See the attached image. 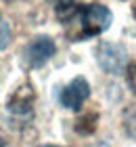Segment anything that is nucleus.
<instances>
[{
    "mask_svg": "<svg viewBox=\"0 0 136 147\" xmlns=\"http://www.w3.org/2000/svg\"><path fill=\"white\" fill-rule=\"evenodd\" d=\"M111 21H113L111 11L105 4L92 2V4H76L73 13L63 21V25L67 28V36L73 42H80V40L107 32Z\"/></svg>",
    "mask_w": 136,
    "mask_h": 147,
    "instance_id": "nucleus-1",
    "label": "nucleus"
},
{
    "mask_svg": "<svg viewBox=\"0 0 136 147\" xmlns=\"http://www.w3.org/2000/svg\"><path fill=\"white\" fill-rule=\"evenodd\" d=\"M96 61L105 74L117 76V74H121L128 67V51L119 42H107V40H103L96 46Z\"/></svg>",
    "mask_w": 136,
    "mask_h": 147,
    "instance_id": "nucleus-2",
    "label": "nucleus"
},
{
    "mask_svg": "<svg viewBox=\"0 0 136 147\" xmlns=\"http://www.w3.org/2000/svg\"><path fill=\"white\" fill-rule=\"evenodd\" d=\"M57 53V44L48 36H38L33 38L23 51V63L29 69H40L42 65H46L52 59V55Z\"/></svg>",
    "mask_w": 136,
    "mask_h": 147,
    "instance_id": "nucleus-3",
    "label": "nucleus"
},
{
    "mask_svg": "<svg viewBox=\"0 0 136 147\" xmlns=\"http://www.w3.org/2000/svg\"><path fill=\"white\" fill-rule=\"evenodd\" d=\"M88 97H90V84H88V80L84 76H78L61 90L59 101H61L63 107L71 109V111H78L82 105L86 103Z\"/></svg>",
    "mask_w": 136,
    "mask_h": 147,
    "instance_id": "nucleus-4",
    "label": "nucleus"
},
{
    "mask_svg": "<svg viewBox=\"0 0 136 147\" xmlns=\"http://www.w3.org/2000/svg\"><path fill=\"white\" fill-rule=\"evenodd\" d=\"M33 99H36V92H33V86L29 82L21 84L19 88L11 95L9 103H6V109H9L13 116L25 118L31 116V107H33Z\"/></svg>",
    "mask_w": 136,
    "mask_h": 147,
    "instance_id": "nucleus-5",
    "label": "nucleus"
},
{
    "mask_svg": "<svg viewBox=\"0 0 136 147\" xmlns=\"http://www.w3.org/2000/svg\"><path fill=\"white\" fill-rule=\"evenodd\" d=\"M96 124H98V113H84L78 122H76V132L78 135H84V137H90L94 130H96Z\"/></svg>",
    "mask_w": 136,
    "mask_h": 147,
    "instance_id": "nucleus-6",
    "label": "nucleus"
},
{
    "mask_svg": "<svg viewBox=\"0 0 136 147\" xmlns=\"http://www.w3.org/2000/svg\"><path fill=\"white\" fill-rule=\"evenodd\" d=\"M11 38H13V30H11V23L0 15V53H2L6 46L11 44Z\"/></svg>",
    "mask_w": 136,
    "mask_h": 147,
    "instance_id": "nucleus-7",
    "label": "nucleus"
},
{
    "mask_svg": "<svg viewBox=\"0 0 136 147\" xmlns=\"http://www.w3.org/2000/svg\"><path fill=\"white\" fill-rule=\"evenodd\" d=\"M126 132L130 135L132 139H136V111H126Z\"/></svg>",
    "mask_w": 136,
    "mask_h": 147,
    "instance_id": "nucleus-8",
    "label": "nucleus"
},
{
    "mask_svg": "<svg viewBox=\"0 0 136 147\" xmlns=\"http://www.w3.org/2000/svg\"><path fill=\"white\" fill-rule=\"evenodd\" d=\"M124 71H126V82H128V86H130V90L136 95V63H130Z\"/></svg>",
    "mask_w": 136,
    "mask_h": 147,
    "instance_id": "nucleus-9",
    "label": "nucleus"
},
{
    "mask_svg": "<svg viewBox=\"0 0 136 147\" xmlns=\"http://www.w3.org/2000/svg\"><path fill=\"white\" fill-rule=\"evenodd\" d=\"M52 2H54V6H57V4H65V2H73V0H52Z\"/></svg>",
    "mask_w": 136,
    "mask_h": 147,
    "instance_id": "nucleus-10",
    "label": "nucleus"
},
{
    "mask_svg": "<svg viewBox=\"0 0 136 147\" xmlns=\"http://www.w3.org/2000/svg\"><path fill=\"white\" fill-rule=\"evenodd\" d=\"M132 17H134V19H136V4H134V6H132Z\"/></svg>",
    "mask_w": 136,
    "mask_h": 147,
    "instance_id": "nucleus-11",
    "label": "nucleus"
},
{
    "mask_svg": "<svg viewBox=\"0 0 136 147\" xmlns=\"http://www.w3.org/2000/svg\"><path fill=\"white\" fill-rule=\"evenodd\" d=\"M4 2H9V4H11V2H19V0H4Z\"/></svg>",
    "mask_w": 136,
    "mask_h": 147,
    "instance_id": "nucleus-12",
    "label": "nucleus"
},
{
    "mask_svg": "<svg viewBox=\"0 0 136 147\" xmlns=\"http://www.w3.org/2000/svg\"><path fill=\"white\" fill-rule=\"evenodd\" d=\"M40 147H57V145H40Z\"/></svg>",
    "mask_w": 136,
    "mask_h": 147,
    "instance_id": "nucleus-13",
    "label": "nucleus"
}]
</instances>
